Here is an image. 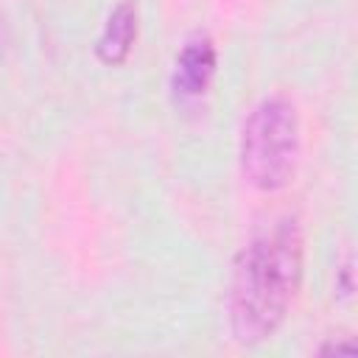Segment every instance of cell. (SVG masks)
Listing matches in <instances>:
<instances>
[{
	"label": "cell",
	"mask_w": 358,
	"mask_h": 358,
	"mask_svg": "<svg viewBox=\"0 0 358 358\" xmlns=\"http://www.w3.org/2000/svg\"><path fill=\"white\" fill-rule=\"evenodd\" d=\"M305 266V238L294 215L266 224L235 255L227 285V319L235 341L255 347L285 322Z\"/></svg>",
	"instance_id": "cell-1"
},
{
	"label": "cell",
	"mask_w": 358,
	"mask_h": 358,
	"mask_svg": "<svg viewBox=\"0 0 358 358\" xmlns=\"http://www.w3.org/2000/svg\"><path fill=\"white\" fill-rule=\"evenodd\" d=\"M134 39H137V6H134V0H120L109 11V17L95 39V56L103 64H120V62H126Z\"/></svg>",
	"instance_id": "cell-4"
},
{
	"label": "cell",
	"mask_w": 358,
	"mask_h": 358,
	"mask_svg": "<svg viewBox=\"0 0 358 358\" xmlns=\"http://www.w3.org/2000/svg\"><path fill=\"white\" fill-rule=\"evenodd\" d=\"M215 73V45L204 34H193L185 39L182 50L176 53L171 87L179 98H199Z\"/></svg>",
	"instance_id": "cell-3"
},
{
	"label": "cell",
	"mask_w": 358,
	"mask_h": 358,
	"mask_svg": "<svg viewBox=\"0 0 358 358\" xmlns=\"http://www.w3.org/2000/svg\"><path fill=\"white\" fill-rule=\"evenodd\" d=\"M322 352H347V355H352L355 347H352L350 341H333V344H324Z\"/></svg>",
	"instance_id": "cell-5"
},
{
	"label": "cell",
	"mask_w": 358,
	"mask_h": 358,
	"mask_svg": "<svg viewBox=\"0 0 358 358\" xmlns=\"http://www.w3.org/2000/svg\"><path fill=\"white\" fill-rule=\"evenodd\" d=\"M299 159V115L285 95H268L252 106L238 140V162L243 179L274 193L285 187Z\"/></svg>",
	"instance_id": "cell-2"
}]
</instances>
